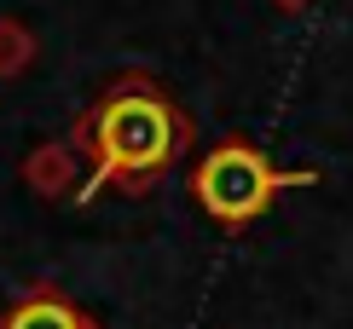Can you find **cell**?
I'll use <instances>...</instances> for the list:
<instances>
[{"label":"cell","instance_id":"7a4b0ae2","mask_svg":"<svg viewBox=\"0 0 353 329\" xmlns=\"http://www.w3.org/2000/svg\"><path fill=\"white\" fill-rule=\"evenodd\" d=\"M278 179L284 173H272L249 145H220V151L203 156L191 191H197V208L209 220H220V226H243V220H255L261 208H267V197L278 191Z\"/></svg>","mask_w":353,"mask_h":329},{"label":"cell","instance_id":"6da1fadb","mask_svg":"<svg viewBox=\"0 0 353 329\" xmlns=\"http://www.w3.org/2000/svg\"><path fill=\"white\" fill-rule=\"evenodd\" d=\"M93 151H99V168L116 173V179H145V173H163L168 156L180 151V116L174 104L145 81H122L99 98L93 122Z\"/></svg>","mask_w":353,"mask_h":329},{"label":"cell","instance_id":"3957f363","mask_svg":"<svg viewBox=\"0 0 353 329\" xmlns=\"http://www.w3.org/2000/svg\"><path fill=\"white\" fill-rule=\"evenodd\" d=\"M0 329H81V318H76V306H64V301H23V306L6 312Z\"/></svg>","mask_w":353,"mask_h":329}]
</instances>
